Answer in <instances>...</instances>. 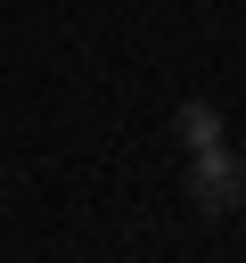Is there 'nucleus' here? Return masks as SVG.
I'll list each match as a JSON object with an SVG mask.
<instances>
[{
	"label": "nucleus",
	"mask_w": 246,
	"mask_h": 263,
	"mask_svg": "<svg viewBox=\"0 0 246 263\" xmlns=\"http://www.w3.org/2000/svg\"><path fill=\"white\" fill-rule=\"evenodd\" d=\"M189 205H197V214H238V205H246V156L221 148V140L197 148V156H189Z\"/></svg>",
	"instance_id": "1"
},
{
	"label": "nucleus",
	"mask_w": 246,
	"mask_h": 263,
	"mask_svg": "<svg viewBox=\"0 0 246 263\" xmlns=\"http://www.w3.org/2000/svg\"><path fill=\"white\" fill-rule=\"evenodd\" d=\"M172 140H180L189 156H197V148H213V140H221V107H213V99H180V115H172Z\"/></svg>",
	"instance_id": "2"
}]
</instances>
